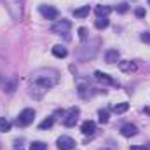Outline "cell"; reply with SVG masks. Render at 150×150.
Instances as JSON below:
<instances>
[{
  "label": "cell",
  "instance_id": "obj_1",
  "mask_svg": "<svg viewBox=\"0 0 150 150\" xmlns=\"http://www.w3.org/2000/svg\"><path fill=\"white\" fill-rule=\"evenodd\" d=\"M32 91L38 89L40 94L51 87H54L58 82H59V74L54 70V68H38L32 74Z\"/></svg>",
  "mask_w": 150,
  "mask_h": 150
},
{
  "label": "cell",
  "instance_id": "obj_2",
  "mask_svg": "<svg viewBox=\"0 0 150 150\" xmlns=\"http://www.w3.org/2000/svg\"><path fill=\"white\" fill-rule=\"evenodd\" d=\"M5 5L14 21H19L23 18V2L21 0H5Z\"/></svg>",
  "mask_w": 150,
  "mask_h": 150
},
{
  "label": "cell",
  "instance_id": "obj_3",
  "mask_svg": "<svg viewBox=\"0 0 150 150\" xmlns=\"http://www.w3.org/2000/svg\"><path fill=\"white\" fill-rule=\"evenodd\" d=\"M33 119H35V110L33 108H25V110L19 112L18 119H16V124L21 126V127H26L33 122Z\"/></svg>",
  "mask_w": 150,
  "mask_h": 150
},
{
  "label": "cell",
  "instance_id": "obj_4",
  "mask_svg": "<svg viewBox=\"0 0 150 150\" xmlns=\"http://www.w3.org/2000/svg\"><path fill=\"white\" fill-rule=\"evenodd\" d=\"M38 11H40V14H42L45 19L58 21V18H59V11H58L56 7H52V5H40Z\"/></svg>",
  "mask_w": 150,
  "mask_h": 150
},
{
  "label": "cell",
  "instance_id": "obj_5",
  "mask_svg": "<svg viewBox=\"0 0 150 150\" xmlns=\"http://www.w3.org/2000/svg\"><path fill=\"white\" fill-rule=\"evenodd\" d=\"M79 108L77 107H72L68 112L65 113V117H63V124L67 126V127H74L75 124H77V120H79Z\"/></svg>",
  "mask_w": 150,
  "mask_h": 150
},
{
  "label": "cell",
  "instance_id": "obj_6",
  "mask_svg": "<svg viewBox=\"0 0 150 150\" xmlns=\"http://www.w3.org/2000/svg\"><path fill=\"white\" fill-rule=\"evenodd\" d=\"M70 28H72V23H70L68 19H58V21L52 25L51 30H52L54 33H67Z\"/></svg>",
  "mask_w": 150,
  "mask_h": 150
},
{
  "label": "cell",
  "instance_id": "obj_7",
  "mask_svg": "<svg viewBox=\"0 0 150 150\" xmlns=\"http://www.w3.org/2000/svg\"><path fill=\"white\" fill-rule=\"evenodd\" d=\"M74 147H75L74 138H70V136H59L58 138V149L59 150H72Z\"/></svg>",
  "mask_w": 150,
  "mask_h": 150
},
{
  "label": "cell",
  "instance_id": "obj_8",
  "mask_svg": "<svg viewBox=\"0 0 150 150\" xmlns=\"http://www.w3.org/2000/svg\"><path fill=\"white\" fill-rule=\"evenodd\" d=\"M80 131H82V134H86V136H93L94 131H96V122H93V120H86V122L82 124Z\"/></svg>",
  "mask_w": 150,
  "mask_h": 150
},
{
  "label": "cell",
  "instance_id": "obj_9",
  "mask_svg": "<svg viewBox=\"0 0 150 150\" xmlns=\"http://www.w3.org/2000/svg\"><path fill=\"white\" fill-rule=\"evenodd\" d=\"M120 134H122V136H126V138L136 136V134H138V127H136L134 124H126V126H122V129H120Z\"/></svg>",
  "mask_w": 150,
  "mask_h": 150
},
{
  "label": "cell",
  "instance_id": "obj_10",
  "mask_svg": "<svg viewBox=\"0 0 150 150\" xmlns=\"http://www.w3.org/2000/svg\"><path fill=\"white\" fill-rule=\"evenodd\" d=\"M94 77H96V80H100V82H103V84H108V86H117V82L113 80L112 77L108 74H105V72H94Z\"/></svg>",
  "mask_w": 150,
  "mask_h": 150
},
{
  "label": "cell",
  "instance_id": "obj_11",
  "mask_svg": "<svg viewBox=\"0 0 150 150\" xmlns=\"http://www.w3.org/2000/svg\"><path fill=\"white\" fill-rule=\"evenodd\" d=\"M119 58H120V54H119V51L117 49H108L107 51V54H105V61L107 63H115V61H119Z\"/></svg>",
  "mask_w": 150,
  "mask_h": 150
},
{
  "label": "cell",
  "instance_id": "obj_12",
  "mask_svg": "<svg viewBox=\"0 0 150 150\" xmlns=\"http://www.w3.org/2000/svg\"><path fill=\"white\" fill-rule=\"evenodd\" d=\"M94 12H96L98 18H108V14L112 12V7L110 5H98L94 9Z\"/></svg>",
  "mask_w": 150,
  "mask_h": 150
},
{
  "label": "cell",
  "instance_id": "obj_13",
  "mask_svg": "<svg viewBox=\"0 0 150 150\" xmlns=\"http://www.w3.org/2000/svg\"><path fill=\"white\" fill-rule=\"evenodd\" d=\"M52 54H54L56 58H67L68 51H67V47H65V45L58 44V45H54V47H52Z\"/></svg>",
  "mask_w": 150,
  "mask_h": 150
},
{
  "label": "cell",
  "instance_id": "obj_14",
  "mask_svg": "<svg viewBox=\"0 0 150 150\" xmlns=\"http://www.w3.org/2000/svg\"><path fill=\"white\" fill-rule=\"evenodd\" d=\"M119 68L122 72H134L136 70V65L133 61H119Z\"/></svg>",
  "mask_w": 150,
  "mask_h": 150
},
{
  "label": "cell",
  "instance_id": "obj_15",
  "mask_svg": "<svg viewBox=\"0 0 150 150\" xmlns=\"http://www.w3.org/2000/svg\"><path fill=\"white\" fill-rule=\"evenodd\" d=\"M89 12H91V7L89 5H82L80 9L74 11V16L75 18H86V16H89Z\"/></svg>",
  "mask_w": 150,
  "mask_h": 150
},
{
  "label": "cell",
  "instance_id": "obj_16",
  "mask_svg": "<svg viewBox=\"0 0 150 150\" xmlns=\"http://www.w3.org/2000/svg\"><path fill=\"white\" fill-rule=\"evenodd\" d=\"M93 87H87V86H84V84H80L79 86V94L82 96V98H89V96H93V91H91Z\"/></svg>",
  "mask_w": 150,
  "mask_h": 150
},
{
  "label": "cell",
  "instance_id": "obj_17",
  "mask_svg": "<svg viewBox=\"0 0 150 150\" xmlns=\"http://www.w3.org/2000/svg\"><path fill=\"white\" fill-rule=\"evenodd\" d=\"M127 108H129V103H117V105H113L112 107V110L115 113H124V112H127Z\"/></svg>",
  "mask_w": 150,
  "mask_h": 150
},
{
  "label": "cell",
  "instance_id": "obj_18",
  "mask_svg": "<svg viewBox=\"0 0 150 150\" xmlns=\"http://www.w3.org/2000/svg\"><path fill=\"white\" fill-rule=\"evenodd\" d=\"M11 122L5 119V117H0V133H7V131H11Z\"/></svg>",
  "mask_w": 150,
  "mask_h": 150
},
{
  "label": "cell",
  "instance_id": "obj_19",
  "mask_svg": "<svg viewBox=\"0 0 150 150\" xmlns=\"http://www.w3.org/2000/svg\"><path fill=\"white\" fill-rule=\"evenodd\" d=\"M52 124H54V117H47V119H44V120L38 124V129H49Z\"/></svg>",
  "mask_w": 150,
  "mask_h": 150
},
{
  "label": "cell",
  "instance_id": "obj_20",
  "mask_svg": "<svg viewBox=\"0 0 150 150\" xmlns=\"http://www.w3.org/2000/svg\"><path fill=\"white\" fill-rule=\"evenodd\" d=\"M94 26H96L98 30H103V28L108 26V19H107V18H98L96 23H94Z\"/></svg>",
  "mask_w": 150,
  "mask_h": 150
},
{
  "label": "cell",
  "instance_id": "obj_21",
  "mask_svg": "<svg viewBox=\"0 0 150 150\" xmlns=\"http://www.w3.org/2000/svg\"><path fill=\"white\" fill-rule=\"evenodd\" d=\"M30 150H47V145L42 143V142H33L30 145Z\"/></svg>",
  "mask_w": 150,
  "mask_h": 150
},
{
  "label": "cell",
  "instance_id": "obj_22",
  "mask_svg": "<svg viewBox=\"0 0 150 150\" xmlns=\"http://www.w3.org/2000/svg\"><path fill=\"white\" fill-rule=\"evenodd\" d=\"M98 115H100V122L101 124H107L108 122V110H100Z\"/></svg>",
  "mask_w": 150,
  "mask_h": 150
},
{
  "label": "cell",
  "instance_id": "obj_23",
  "mask_svg": "<svg viewBox=\"0 0 150 150\" xmlns=\"http://www.w3.org/2000/svg\"><path fill=\"white\" fill-rule=\"evenodd\" d=\"M127 9H129V5H127L126 2H122V4H119L117 12H119V14H124V12H127Z\"/></svg>",
  "mask_w": 150,
  "mask_h": 150
},
{
  "label": "cell",
  "instance_id": "obj_24",
  "mask_svg": "<svg viewBox=\"0 0 150 150\" xmlns=\"http://www.w3.org/2000/svg\"><path fill=\"white\" fill-rule=\"evenodd\" d=\"M79 38H80L82 42L87 40V30H86V28H79Z\"/></svg>",
  "mask_w": 150,
  "mask_h": 150
},
{
  "label": "cell",
  "instance_id": "obj_25",
  "mask_svg": "<svg viewBox=\"0 0 150 150\" xmlns=\"http://www.w3.org/2000/svg\"><path fill=\"white\" fill-rule=\"evenodd\" d=\"M140 38H142L143 42H147V44H150V33H149V32H143V33L140 35Z\"/></svg>",
  "mask_w": 150,
  "mask_h": 150
},
{
  "label": "cell",
  "instance_id": "obj_26",
  "mask_svg": "<svg viewBox=\"0 0 150 150\" xmlns=\"http://www.w3.org/2000/svg\"><path fill=\"white\" fill-rule=\"evenodd\" d=\"M134 14H136V16H138V18H145V9H142V7H138V9H136V12H134Z\"/></svg>",
  "mask_w": 150,
  "mask_h": 150
},
{
  "label": "cell",
  "instance_id": "obj_27",
  "mask_svg": "<svg viewBox=\"0 0 150 150\" xmlns=\"http://www.w3.org/2000/svg\"><path fill=\"white\" fill-rule=\"evenodd\" d=\"M131 150H147V149H145V147H133Z\"/></svg>",
  "mask_w": 150,
  "mask_h": 150
},
{
  "label": "cell",
  "instance_id": "obj_28",
  "mask_svg": "<svg viewBox=\"0 0 150 150\" xmlns=\"http://www.w3.org/2000/svg\"><path fill=\"white\" fill-rule=\"evenodd\" d=\"M145 113H149V115H150V108H149V107H145Z\"/></svg>",
  "mask_w": 150,
  "mask_h": 150
},
{
  "label": "cell",
  "instance_id": "obj_29",
  "mask_svg": "<svg viewBox=\"0 0 150 150\" xmlns=\"http://www.w3.org/2000/svg\"><path fill=\"white\" fill-rule=\"evenodd\" d=\"M100 150H110V149H100Z\"/></svg>",
  "mask_w": 150,
  "mask_h": 150
},
{
  "label": "cell",
  "instance_id": "obj_30",
  "mask_svg": "<svg viewBox=\"0 0 150 150\" xmlns=\"http://www.w3.org/2000/svg\"><path fill=\"white\" fill-rule=\"evenodd\" d=\"M149 4H150V0H149Z\"/></svg>",
  "mask_w": 150,
  "mask_h": 150
}]
</instances>
